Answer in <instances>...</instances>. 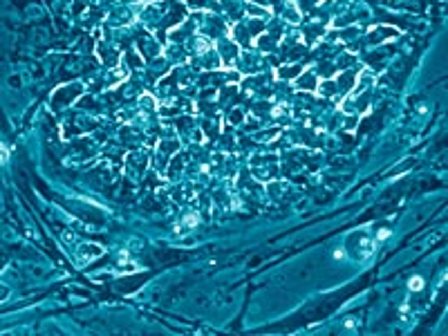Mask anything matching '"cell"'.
<instances>
[{
    "mask_svg": "<svg viewBox=\"0 0 448 336\" xmlns=\"http://www.w3.org/2000/svg\"><path fill=\"white\" fill-rule=\"evenodd\" d=\"M421 287H423V280H421V278H417V276H415L413 280H410V289H413V291H419Z\"/></svg>",
    "mask_w": 448,
    "mask_h": 336,
    "instance_id": "obj_1",
    "label": "cell"
},
{
    "mask_svg": "<svg viewBox=\"0 0 448 336\" xmlns=\"http://www.w3.org/2000/svg\"><path fill=\"white\" fill-rule=\"evenodd\" d=\"M184 224H188V227H193V224H198V218H195V215H191V218H188V215H186V218H184Z\"/></svg>",
    "mask_w": 448,
    "mask_h": 336,
    "instance_id": "obj_3",
    "label": "cell"
},
{
    "mask_svg": "<svg viewBox=\"0 0 448 336\" xmlns=\"http://www.w3.org/2000/svg\"><path fill=\"white\" fill-rule=\"evenodd\" d=\"M7 157H9V150H7V148H5V146H3V144H0V164H3L5 160H7Z\"/></svg>",
    "mask_w": 448,
    "mask_h": 336,
    "instance_id": "obj_2",
    "label": "cell"
}]
</instances>
